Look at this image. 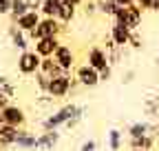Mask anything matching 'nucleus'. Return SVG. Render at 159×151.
Here are the masks:
<instances>
[{"label":"nucleus","instance_id":"1","mask_svg":"<svg viewBox=\"0 0 159 151\" xmlns=\"http://www.w3.org/2000/svg\"><path fill=\"white\" fill-rule=\"evenodd\" d=\"M82 109H84L82 105H75V102L60 107L57 111H53L51 116H47V118L42 120V131H51V129L66 127V122H69L71 118H75V116H77V113L82 111Z\"/></svg>","mask_w":159,"mask_h":151},{"label":"nucleus","instance_id":"2","mask_svg":"<svg viewBox=\"0 0 159 151\" xmlns=\"http://www.w3.org/2000/svg\"><path fill=\"white\" fill-rule=\"evenodd\" d=\"M142 16H144V9L135 2V5H130V7H119L113 18H115L117 25H124L126 29L137 31V27L142 25Z\"/></svg>","mask_w":159,"mask_h":151},{"label":"nucleus","instance_id":"3","mask_svg":"<svg viewBox=\"0 0 159 151\" xmlns=\"http://www.w3.org/2000/svg\"><path fill=\"white\" fill-rule=\"evenodd\" d=\"M64 31V25L57 20V18H42L40 20V25L31 31V33H27L31 40L35 42V40H40V38H53V36H60Z\"/></svg>","mask_w":159,"mask_h":151},{"label":"nucleus","instance_id":"4","mask_svg":"<svg viewBox=\"0 0 159 151\" xmlns=\"http://www.w3.org/2000/svg\"><path fill=\"white\" fill-rule=\"evenodd\" d=\"M40 62H42V58H40L33 49H27V51L20 53V58H18V71L22 76H35L40 71Z\"/></svg>","mask_w":159,"mask_h":151},{"label":"nucleus","instance_id":"5","mask_svg":"<svg viewBox=\"0 0 159 151\" xmlns=\"http://www.w3.org/2000/svg\"><path fill=\"white\" fill-rule=\"evenodd\" d=\"M75 80L80 82V87H86V89H93L102 82L99 80V71L93 69L91 65H80L75 69Z\"/></svg>","mask_w":159,"mask_h":151},{"label":"nucleus","instance_id":"6","mask_svg":"<svg viewBox=\"0 0 159 151\" xmlns=\"http://www.w3.org/2000/svg\"><path fill=\"white\" fill-rule=\"evenodd\" d=\"M71 73H64V76H57V78H51V85H49V96L53 98V100H57V98H64V96H69V91H71Z\"/></svg>","mask_w":159,"mask_h":151},{"label":"nucleus","instance_id":"7","mask_svg":"<svg viewBox=\"0 0 159 151\" xmlns=\"http://www.w3.org/2000/svg\"><path fill=\"white\" fill-rule=\"evenodd\" d=\"M60 45H62V42H60V36H53V38H40V40H35L33 51L40 56V58H53V53L57 51Z\"/></svg>","mask_w":159,"mask_h":151},{"label":"nucleus","instance_id":"8","mask_svg":"<svg viewBox=\"0 0 159 151\" xmlns=\"http://www.w3.org/2000/svg\"><path fill=\"white\" fill-rule=\"evenodd\" d=\"M2 120L5 124H11V127H18V129H22L25 122H27V113L22 107H18V105H9L5 111H2Z\"/></svg>","mask_w":159,"mask_h":151},{"label":"nucleus","instance_id":"9","mask_svg":"<svg viewBox=\"0 0 159 151\" xmlns=\"http://www.w3.org/2000/svg\"><path fill=\"white\" fill-rule=\"evenodd\" d=\"M86 65H91V67H93V69H97V71H104L106 67H111L108 51H106V49H102V47H91V49H89Z\"/></svg>","mask_w":159,"mask_h":151},{"label":"nucleus","instance_id":"10","mask_svg":"<svg viewBox=\"0 0 159 151\" xmlns=\"http://www.w3.org/2000/svg\"><path fill=\"white\" fill-rule=\"evenodd\" d=\"M60 142V131L51 129V131H42L35 140V149L33 151H53Z\"/></svg>","mask_w":159,"mask_h":151},{"label":"nucleus","instance_id":"11","mask_svg":"<svg viewBox=\"0 0 159 151\" xmlns=\"http://www.w3.org/2000/svg\"><path fill=\"white\" fill-rule=\"evenodd\" d=\"M53 60L62 67L66 73H71V69H73V65H75V53H73V49H71L69 45H60L57 51L53 53Z\"/></svg>","mask_w":159,"mask_h":151},{"label":"nucleus","instance_id":"12","mask_svg":"<svg viewBox=\"0 0 159 151\" xmlns=\"http://www.w3.org/2000/svg\"><path fill=\"white\" fill-rule=\"evenodd\" d=\"M40 20H42L40 11H27L22 18H18V20H16V27H18V29H22L25 33H31V31L40 25Z\"/></svg>","mask_w":159,"mask_h":151},{"label":"nucleus","instance_id":"13","mask_svg":"<svg viewBox=\"0 0 159 151\" xmlns=\"http://www.w3.org/2000/svg\"><path fill=\"white\" fill-rule=\"evenodd\" d=\"M130 29H126L124 25H113L111 27V40L115 42V47H119V49H124L126 45H128V40H130Z\"/></svg>","mask_w":159,"mask_h":151},{"label":"nucleus","instance_id":"14","mask_svg":"<svg viewBox=\"0 0 159 151\" xmlns=\"http://www.w3.org/2000/svg\"><path fill=\"white\" fill-rule=\"evenodd\" d=\"M148 134H155V124H150V122H146V120L130 122L128 129H126V136H128V138H139V136H148Z\"/></svg>","mask_w":159,"mask_h":151},{"label":"nucleus","instance_id":"15","mask_svg":"<svg viewBox=\"0 0 159 151\" xmlns=\"http://www.w3.org/2000/svg\"><path fill=\"white\" fill-rule=\"evenodd\" d=\"M35 140H38L35 134H31V131H27V129H20L13 147H18L20 151H33L35 149Z\"/></svg>","mask_w":159,"mask_h":151},{"label":"nucleus","instance_id":"16","mask_svg":"<svg viewBox=\"0 0 159 151\" xmlns=\"http://www.w3.org/2000/svg\"><path fill=\"white\" fill-rule=\"evenodd\" d=\"M18 127H11V124H2L0 127V149H9L16 144V138H18Z\"/></svg>","mask_w":159,"mask_h":151},{"label":"nucleus","instance_id":"17","mask_svg":"<svg viewBox=\"0 0 159 151\" xmlns=\"http://www.w3.org/2000/svg\"><path fill=\"white\" fill-rule=\"evenodd\" d=\"M157 144V136L148 134V136H139V138H128V147L130 149H144V151H152Z\"/></svg>","mask_w":159,"mask_h":151},{"label":"nucleus","instance_id":"18","mask_svg":"<svg viewBox=\"0 0 159 151\" xmlns=\"http://www.w3.org/2000/svg\"><path fill=\"white\" fill-rule=\"evenodd\" d=\"M77 13V7L71 2V0H62V5H60V11H57V20L62 25H69Z\"/></svg>","mask_w":159,"mask_h":151},{"label":"nucleus","instance_id":"19","mask_svg":"<svg viewBox=\"0 0 159 151\" xmlns=\"http://www.w3.org/2000/svg\"><path fill=\"white\" fill-rule=\"evenodd\" d=\"M40 71H42L44 76H49V78H57V76H64L66 73L53 58H42V62H40Z\"/></svg>","mask_w":159,"mask_h":151},{"label":"nucleus","instance_id":"20","mask_svg":"<svg viewBox=\"0 0 159 151\" xmlns=\"http://www.w3.org/2000/svg\"><path fill=\"white\" fill-rule=\"evenodd\" d=\"M9 36H11V42L16 49L20 51H27L29 49V40H27V33L22 29H18V27H9Z\"/></svg>","mask_w":159,"mask_h":151},{"label":"nucleus","instance_id":"21","mask_svg":"<svg viewBox=\"0 0 159 151\" xmlns=\"http://www.w3.org/2000/svg\"><path fill=\"white\" fill-rule=\"evenodd\" d=\"M122 144H124V134L119 129H111L106 134V147H108V151H119Z\"/></svg>","mask_w":159,"mask_h":151},{"label":"nucleus","instance_id":"22","mask_svg":"<svg viewBox=\"0 0 159 151\" xmlns=\"http://www.w3.org/2000/svg\"><path fill=\"white\" fill-rule=\"evenodd\" d=\"M60 5H62V0H42V7H40L42 18H57Z\"/></svg>","mask_w":159,"mask_h":151},{"label":"nucleus","instance_id":"23","mask_svg":"<svg viewBox=\"0 0 159 151\" xmlns=\"http://www.w3.org/2000/svg\"><path fill=\"white\" fill-rule=\"evenodd\" d=\"M97 9H99V13L113 18L115 11L119 9V5H117V0H99V2H97Z\"/></svg>","mask_w":159,"mask_h":151},{"label":"nucleus","instance_id":"24","mask_svg":"<svg viewBox=\"0 0 159 151\" xmlns=\"http://www.w3.org/2000/svg\"><path fill=\"white\" fill-rule=\"evenodd\" d=\"M29 11V7H27V2H25V0H13V5H11V20L16 22L18 20V18H22L25 13Z\"/></svg>","mask_w":159,"mask_h":151},{"label":"nucleus","instance_id":"25","mask_svg":"<svg viewBox=\"0 0 159 151\" xmlns=\"http://www.w3.org/2000/svg\"><path fill=\"white\" fill-rule=\"evenodd\" d=\"M0 93H5V96H9V98L16 96V85L7 78V76H0Z\"/></svg>","mask_w":159,"mask_h":151},{"label":"nucleus","instance_id":"26","mask_svg":"<svg viewBox=\"0 0 159 151\" xmlns=\"http://www.w3.org/2000/svg\"><path fill=\"white\" fill-rule=\"evenodd\" d=\"M35 85H38V89L42 91V93H47V91H49V85H51V78H49V76H44L42 71H38V73H35Z\"/></svg>","mask_w":159,"mask_h":151},{"label":"nucleus","instance_id":"27","mask_svg":"<svg viewBox=\"0 0 159 151\" xmlns=\"http://www.w3.org/2000/svg\"><path fill=\"white\" fill-rule=\"evenodd\" d=\"M144 111H146V116H159V98H148Z\"/></svg>","mask_w":159,"mask_h":151},{"label":"nucleus","instance_id":"28","mask_svg":"<svg viewBox=\"0 0 159 151\" xmlns=\"http://www.w3.org/2000/svg\"><path fill=\"white\" fill-rule=\"evenodd\" d=\"M128 45H130L133 49H142L144 40H142V36H139L137 31H133V33H130V40H128Z\"/></svg>","mask_w":159,"mask_h":151},{"label":"nucleus","instance_id":"29","mask_svg":"<svg viewBox=\"0 0 159 151\" xmlns=\"http://www.w3.org/2000/svg\"><path fill=\"white\" fill-rule=\"evenodd\" d=\"M77 151H97V142H95L93 138H89V140H84L82 144H80Z\"/></svg>","mask_w":159,"mask_h":151},{"label":"nucleus","instance_id":"30","mask_svg":"<svg viewBox=\"0 0 159 151\" xmlns=\"http://www.w3.org/2000/svg\"><path fill=\"white\" fill-rule=\"evenodd\" d=\"M11 5H13V0H0V13H11Z\"/></svg>","mask_w":159,"mask_h":151},{"label":"nucleus","instance_id":"31","mask_svg":"<svg viewBox=\"0 0 159 151\" xmlns=\"http://www.w3.org/2000/svg\"><path fill=\"white\" fill-rule=\"evenodd\" d=\"M29 11H40V7H42V0H25Z\"/></svg>","mask_w":159,"mask_h":151},{"label":"nucleus","instance_id":"32","mask_svg":"<svg viewBox=\"0 0 159 151\" xmlns=\"http://www.w3.org/2000/svg\"><path fill=\"white\" fill-rule=\"evenodd\" d=\"M111 76H113V67H106L104 71H99V80L106 82V80H111Z\"/></svg>","mask_w":159,"mask_h":151},{"label":"nucleus","instance_id":"33","mask_svg":"<svg viewBox=\"0 0 159 151\" xmlns=\"http://www.w3.org/2000/svg\"><path fill=\"white\" fill-rule=\"evenodd\" d=\"M9 105H11V98H9V96H5V93H0V111H5Z\"/></svg>","mask_w":159,"mask_h":151},{"label":"nucleus","instance_id":"34","mask_svg":"<svg viewBox=\"0 0 159 151\" xmlns=\"http://www.w3.org/2000/svg\"><path fill=\"white\" fill-rule=\"evenodd\" d=\"M95 11H99L95 2H86V5H84V13H86V16H93Z\"/></svg>","mask_w":159,"mask_h":151},{"label":"nucleus","instance_id":"35","mask_svg":"<svg viewBox=\"0 0 159 151\" xmlns=\"http://www.w3.org/2000/svg\"><path fill=\"white\" fill-rule=\"evenodd\" d=\"M49 102H53V98L49 96V93H40L38 96V105H49Z\"/></svg>","mask_w":159,"mask_h":151},{"label":"nucleus","instance_id":"36","mask_svg":"<svg viewBox=\"0 0 159 151\" xmlns=\"http://www.w3.org/2000/svg\"><path fill=\"white\" fill-rule=\"evenodd\" d=\"M137 0H117V5L119 7H130V5H135Z\"/></svg>","mask_w":159,"mask_h":151},{"label":"nucleus","instance_id":"37","mask_svg":"<svg viewBox=\"0 0 159 151\" xmlns=\"http://www.w3.org/2000/svg\"><path fill=\"white\" fill-rule=\"evenodd\" d=\"M133 78H135V71H126V76H124L122 80H124V82L128 85V82H133Z\"/></svg>","mask_w":159,"mask_h":151},{"label":"nucleus","instance_id":"38","mask_svg":"<svg viewBox=\"0 0 159 151\" xmlns=\"http://www.w3.org/2000/svg\"><path fill=\"white\" fill-rule=\"evenodd\" d=\"M150 2H152V0H137V5L142 9H150Z\"/></svg>","mask_w":159,"mask_h":151},{"label":"nucleus","instance_id":"39","mask_svg":"<svg viewBox=\"0 0 159 151\" xmlns=\"http://www.w3.org/2000/svg\"><path fill=\"white\" fill-rule=\"evenodd\" d=\"M150 11L159 13V0H152V2H150Z\"/></svg>","mask_w":159,"mask_h":151},{"label":"nucleus","instance_id":"40","mask_svg":"<svg viewBox=\"0 0 159 151\" xmlns=\"http://www.w3.org/2000/svg\"><path fill=\"white\" fill-rule=\"evenodd\" d=\"M155 136H157V140H159V120H157V124H155Z\"/></svg>","mask_w":159,"mask_h":151},{"label":"nucleus","instance_id":"41","mask_svg":"<svg viewBox=\"0 0 159 151\" xmlns=\"http://www.w3.org/2000/svg\"><path fill=\"white\" fill-rule=\"evenodd\" d=\"M71 2H73L75 7H80V5H82V2H84V0H71Z\"/></svg>","mask_w":159,"mask_h":151},{"label":"nucleus","instance_id":"42","mask_svg":"<svg viewBox=\"0 0 159 151\" xmlns=\"http://www.w3.org/2000/svg\"><path fill=\"white\" fill-rule=\"evenodd\" d=\"M5 124V120H2V111H0V127H2Z\"/></svg>","mask_w":159,"mask_h":151},{"label":"nucleus","instance_id":"43","mask_svg":"<svg viewBox=\"0 0 159 151\" xmlns=\"http://www.w3.org/2000/svg\"><path fill=\"white\" fill-rule=\"evenodd\" d=\"M130 151H144V149H130Z\"/></svg>","mask_w":159,"mask_h":151},{"label":"nucleus","instance_id":"44","mask_svg":"<svg viewBox=\"0 0 159 151\" xmlns=\"http://www.w3.org/2000/svg\"><path fill=\"white\" fill-rule=\"evenodd\" d=\"M157 65H159V56H157Z\"/></svg>","mask_w":159,"mask_h":151},{"label":"nucleus","instance_id":"45","mask_svg":"<svg viewBox=\"0 0 159 151\" xmlns=\"http://www.w3.org/2000/svg\"><path fill=\"white\" fill-rule=\"evenodd\" d=\"M0 151H9V149H0Z\"/></svg>","mask_w":159,"mask_h":151}]
</instances>
